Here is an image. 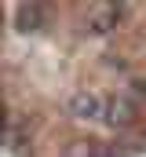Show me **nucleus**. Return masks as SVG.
<instances>
[{
	"label": "nucleus",
	"instance_id": "obj_1",
	"mask_svg": "<svg viewBox=\"0 0 146 157\" xmlns=\"http://www.w3.org/2000/svg\"><path fill=\"white\" fill-rule=\"evenodd\" d=\"M106 102H110L106 91L80 84V88H73L70 95L62 99V113H66L70 121H77V124H102V117H106Z\"/></svg>",
	"mask_w": 146,
	"mask_h": 157
},
{
	"label": "nucleus",
	"instance_id": "obj_2",
	"mask_svg": "<svg viewBox=\"0 0 146 157\" xmlns=\"http://www.w3.org/2000/svg\"><path fill=\"white\" fill-rule=\"evenodd\" d=\"M128 4H91L84 11V33L88 37H110L121 29V22L128 18Z\"/></svg>",
	"mask_w": 146,
	"mask_h": 157
},
{
	"label": "nucleus",
	"instance_id": "obj_3",
	"mask_svg": "<svg viewBox=\"0 0 146 157\" xmlns=\"http://www.w3.org/2000/svg\"><path fill=\"white\" fill-rule=\"evenodd\" d=\"M143 121V106L132 99V95H124V91H113L106 102V117H102V128H110V132H128V128H135Z\"/></svg>",
	"mask_w": 146,
	"mask_h": 157
},
{
	"label": "nucleus",
	"instance_id": "obj_4",
	"mask_svg": "<svg viewBox=\"0 0 146 157\" xmlns=\"http://www.w3.org/2000/svg\"><path fill=\"white\" fill-rule=\"evenodd\" d=\"M48 15H51L48 4H15L11 7V26H15L18 37H36V33L48 29Z\"/></svg>",
	"mask_w": 146,
	"mask_h": 157
},
{
	"label": "nucleus",
	"instance_id": "obj_5",
	"mask_svg": "<svg viewBox=\"0 0 146 157\" xmlns=\"http://www.w3.org/2000/svg\"><path fill=\"white\" fill-rule=\"evenodd\" d=\"M55 157H102V143H95L91 135H77V139H66Z\"/></svg>",
	"mask_w": 146,
	"mask_h": 157
},
{
	"label": "nucleus",
	"instance_id": "obj_6",
	"mask_svg": "<svg viewBox=\"0 0 146 157\" xmlns=\"http://www.w3.org/2000/svg\"><path fill=\"white\" fill-rule=\"evenodd\" d=\"M121 91H124V95H132V99L143 106V99H146V73H128Z\"/></svg>",
	"mask_w": 146,
	"mask_h": 157
},
{
	"label": "nucleus",
	"instance_id": "obj_7",
	"mask_svg": "<svg viewBox=\"0 0 146 157\" xmlns=\"http://www.w3.org/2000/svg\"><path fill=\"white\" fill-rule=\"evenodd\" d=\"M146 146H128V143H102V157H135Z\"/></svg>",
	"mask_w": 146,
	"mask_h": 157
}]
</instances>
